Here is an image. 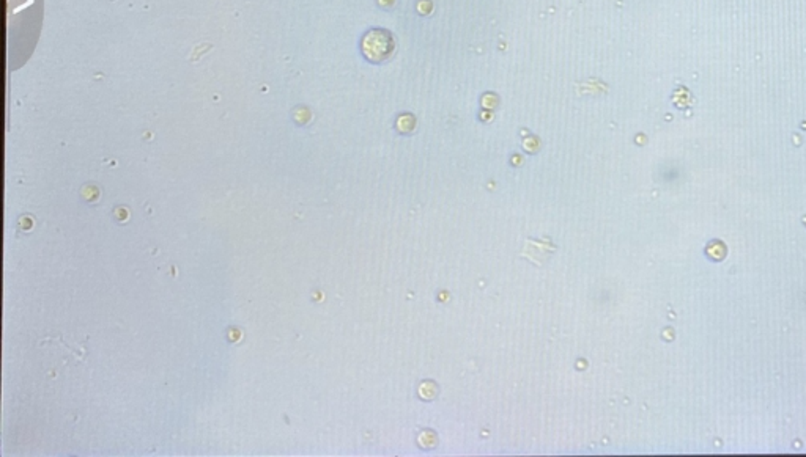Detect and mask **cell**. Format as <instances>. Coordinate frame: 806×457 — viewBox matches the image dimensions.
<instances>
[{
  "mask_svg": "<svg viewBox=\"0 0 806 457\" xmlns=\"http://www.w3.org/2000/svg\"><path fill=\"white\" fill-rule=\"evenodd\" d=\"M395 49L394 38L389 32L375 29L369 32L362 41V52L370 62L380 63L388 60Z\"/></svg>",
  "mask_w": 806,
  "mask_h": 457,
  "instance_id": "obj_1",
  "label": "cell"
}]
</instances>
